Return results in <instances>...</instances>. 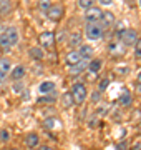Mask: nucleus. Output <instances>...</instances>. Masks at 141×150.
I'll list each match as a JSON object with an SVG mask.
<instances>
[{"label":"nucleus","mask_w":141,"mask_h":150,"mask_svg":"<svg viewBox=\"0 0 141 150\" xmlns=\"http://www.w3.org/2000/svg\"><path fill=\"white\" fill-rule=\"evenodd\" d=\"M90 120H88V127L90 129H95L96 127V123H98V117L96 115H91V117H88Z\"/></svg>","instance_id":"32"},{"label":"nucleus","mask_w":141,"mask_h":150,"mask_svg":"<svg viewBox=\"0 0 141 150\" xmlns=\"http://www.w3.org/2000/svg\"><path fill=\"white\" fill-rule=\"evenodd\" d=\"M138 134H140V135H141V122H140V123H138Z\"/></svg>","instance_id":"42"},{"label":"nucleus","mask_w":141,"mask_h":150,"mask_svg":"<svg viewBox=\"0 0 141 150\" xmlns=\"http://www.w3.org/2000/svg\"><path fill=\"white\" fill-rule=\"evenodd\" d=\"M108 110H110L108 105H100V107L96 108L95 115H96V117H103V115H106V113H108Z\"/></svg>","instance_id":"30"},{"label":"nucleus","mask_w":141,"mask_h":150,"mask_svg":"<svg viewBox=\"0 0 141 150\" xmlns=\"http://www.w3.org/2000/svg\"><path fill=\"white\" fill-rule=\"evenodd\" d=\"M140 7H141V0H140Z\"/></svg>","instance_id":"45"},{"label":"nucleus","mask_w":141,"mask_h":150,"mask_svg":"<svg viewBox=\"0 0 141 150\" xmlns=\"http://www.w3.org/2000/svg\"><path fill=\"white\" fill-rule=\"evenodd\" d=\"M100 100H101V92H93V93H91V102L93 103H98V102H100Z\"/></svg>","instance_id":"33"},{"label":"nucleus","mask_w":141,"mask_h":150,"mask_svg":"<svg viewBox=\"0 0 141 150\" xmlns=\"http://www.w3.org/2000/svg\"><path fill=\"white\" fill-rule=\"evenodd\" d=\"M10 150H18V149H10Z\"/></svg>","instance_id":"44"},{"label":"nucleus","mask_w":141,"mask_h":150,"mask_svg":"<svg viewBox=\"0 0 141 150\" xmlns=\"http://www.w3.org/2000/svg\"><path fill=\"white\" fill-rule=\"evenodd\" d=\"M0 72L5 75H8L12 72V60L10 59H7V57L0 59Z\"/></svg>","instance_id":"20"},{"label":"nucleus","mask_w":141,"mask_h":150,"mask_svg":"<svg viewBox=\"0 0 141 150\" xmlns=\"http://www.w3.org/2000/svg\"><path fill=\"white\" fill-rule=\"evenodd\" d=\"M38 92H40L42 95H50V93H53L55 92V83L52 80L42 82V83L38 85Z\"/></svg>","instance_id":"15"},{"label":"nucleus","mask_w":141,"mask_h":150,"mask_svg":"<svg viewBox=\"0 0 141 150\" xmlns=\"http://www.w3.org/2000/svg\"><path fill=\"white\" fill-rule=\"evenodd\" d=\"M68 43H70V47H73V50H76L78 47H82L83 45V33L82 32H73L71 35H68Z\"/></svg>","instance_id":"13"},{"label":"nucleus","mask_w":141,"mask_h":150,"mask_svg":"<svg viewBox=\"0 0 141 150\" xmlns=\"http://www.w3.org/2000/svg\"><path fill=\"white\" fill-rule=\"evenodd\" d=\"M78 54H80V59L85 60V62H90L93 57V47L88 45V43H83L82 47H78Z\"/></svg>","instance_id":"11"},{"label":"nucleus","mask_w":141,"mask_h":150,"mask_svg":"<svg viewBox=\"0 0 141 150\" xmlns=\"http://www.w3.org/2000/svg\"><path fill=\"white\" fill-rule=\"evenodd\" d=\"M87 67H88V62L82 60V62H78L76 65H71L70 69H68V74L70 75H82L87 70Z\"/></svg>","instance_id":"17"},{"label":"nucleus","mask_w":141,"mask_h":150,"mask_svg":"<svg viewBox=\"0 0 141 150\" xmlns=\"http://www.w3.org/2000/svg\"><path fill=\"white\" fill-rule=\"evenodd\" d=\"M125 50H126V47L119 42L118 38L111 40L110 45H108V52H110L111 57H123V55H125Z\"/></svg>","instance_id":"4"},{"label":"nucleus","mask_w":141,"mask_h":150,"mask_svg":"<svg viewBox=\"0 0 141 150\" xmlns=\"http://www.w3.org/2000/svg\"><path fill=\"white\" fill-rule=\"evenodd\" d=\"M78 62H82L78 50H70V52L65 55V64L68 65V67H71V65H76Z\"/></svg>","instance_id":"16"},{"label":"nucleus","mask_w":141,"mask_h":150,"mask_svg":"<svg viewBox=\"0 0 141 150\" xmlns=\"http://www.w3.org/2000/svg\"><path fill=\"white\" fill-rule=\"evenodd\" d=\"M103 28L101 25L98 23V22H93V23H87V27H85V35H87L88 40H91V42H96V40H101L103 38Z\"/></svg>","instance_id":"2"},{"label":"nucleus","mask_w":141,"mask_h":150,"mask_svg":"<svg viewBox=\"0 0 141 150\" xmlns=\"http://www.w3.org/2000/svg\"><path fill=\"white\" fill-rule=\"evenodd\" d=\"M98 23L101 25L103 32H105V30H108L110 27H113L114 23H116V18H114L113 12H103V15H101V18H100Z\"/></svg>","instance_id":"9"},{"label":"nucleus","mask_w":141,"mask_h":150,"mask_svg":"<svg viewBox=\"0 0 141 150\" xmlns=\"http://www.w3.org/2000/svg\"><path fill=\"white\" fill-rule=\"evenodd\" d=\"M136 83L141 85V70H140V74H138V77H136Z\"/></svg>","instance_id":"41"},{"label":"nucleus","mask_w":141,"mask_h":150,"mask_svg":"<svg viewBox=\"0 0 141 150\" xmlns=\"http://www.w3.org/2000/svg\"><path fill=\"white\" fill-rule=\"evenodd\" d=\"M98 2H100L103 7H108V5H111V4H113V0H98Z\"/></svg>","instance_id":"37"},{"label":"nucleus","mask_w":141,"mask_h":150,"mask_svg":"<svg viewBox=\"0 0 141 150\" xmlns=\"http://www.w3.org/2000/svg\"><path fill=\"white\" fill-rule=\"evenodd\" d=\"M47 15H48V18L52 22H60L63 18V15H65V7L61 4H55V5H52V8L48 10Z\"/></svg>","instance_id":"5"},{"label":"nucleus","mask_w":141,"mask_h":150,"mask_svg":"<svg viewBox=\"0 0 141 150\" xmlns=\"http://www.w3.org/2000/svg\"><path fill=\"white\" fill-rule=\"evenodd\" d=\"M125 22H118V23H114V33L118 35V33H121L123 30H125Z\"/></svg>","instance_id":"31"},{"label":"nucleus","mask_w":141,"mask_h":150,"mask_svg":"<svg viewBox=\"0 0 141 150\" xmlns=\"http://www.w3.org/2000/svg\"><path fill=\"white\" fill-rule=\"evenodd\" d=\"M52 0H38V10L42 13H48V10L52 8Z\"/></svg>","instance_id":"23"},{"label":"nucleus","mask_w":141,"mask_h":150,"mask_svg":"<svg viewBox=\"0 0 141 150\" xmlns=\"http://www.w3.org/2000/svg\"><path fill=\"white\" fill-rule=\"evenodd\" d=\"M55 102V98L53 97H50V95H45V97H40V98H37V105H52V103Z\"/></svg>","instance_id":"25"},{"label":"nucleus","mask_w":141,"mask_h":150,"mask_svg":"<svg viewBox=\"0 0 141 150\" xmlns=\"http://www.w3.org/2000/svg\"><path fill=\"white\" fill-rule=\"evenodd\" d=\"M95 2H96V0H78V7L83 8V10H87V8L95 5Z\"/></svg>","instance_id":"27"},{"label":"nucleus","mask_w":141,"mask_h":150,"mask_svg":"<svg viewBox=\"0 0 141 150\" xmlns=\"http://www.w3.org/2000/svg\"><path fill=\"white\" fill-rule=\"evenodd\" d=\"M0 48H2V50H5V52H8V50L12 48L8 38L5 37V33H3V32H0Z\"/></svg>","instance_id":"24"},{"label":"nucleus","mask_w":141,"mask_h":150,"mask_svg":"<svg viewBox=\"0 0 141 150\" xmlns=\"http://www.w3.org/2000/svg\"><path fill=\"white\" fill-rule=\"evenodd\" d=\"M70 93L73 97V100H75V105H83L88 98V90L82 82H75L70 88Z\"/></svg>","instance_id":"1"},{"label":"nucleus","mask_w":141,"mask_h":150,"mask_svg":"<svg viewBox=\"0 0 141 150\" xmlns=\"http://www.w3.org/2000/svg\"><path fill=\"white\" fill-rule=\"evenodd\" d=\"M131 150H141V142H136L135 147H131Z\"/></svg>","instance_id":"39"},{"label":"nucleus","mask_w":141,"mask_h":150,"mask_svg":"<svg viewBox=\"0 0 141 150\" xmlns=\"http://www.w3.org/2000/svg\"><path fill=\"white\" fill-rule=\"evenodd\" d=\"M136 90H138V92L141 93V85H138V83H136Z\"/></svg>","instance_id":"43"},{"label":"nucleus","mask_w":141,"mask_h":150,"mask_svg":"<svg viewBox=\"0 0 141 150\" xmlns=\"http://www.w3.org/2000/svg\"><path fill=\"white\" fill-rule=\"evenodd\" d=\"M118 103H119V107H123V108L131 107L133 105V95H131V92L130 90L121 92V95L118 97Z\"/></svg>","instance_id":"10"},{"label":"nucleus","mask_w":141,"mask_h":150,"mask_svg":"<svg viewBox=\"0 0 141 150\" xmlns=\"http://www.w3.org/2000/svg\"><path fill=\"white\" fill-rule=\"evenodd\" d=\"M5 79H7V75L0 72V85H3V83H5Z\"/></svg>","instance_id":"38"},{"label":"nucleus","mask_w":141,"mask_h":150,"mask_svg":"<svg viewBox=\"0 0 141 150\" xmlns=\"http://www.w3.org/2000/svg\"><path fill=\"white\" fill-rule=\"evenodd\" d=\"M40 150H53V147H50V145H42Z\"/></svg>","instance_id":"40"},{"label":"nucleus","mask_w":141,"mask_h":150,"mask_svg":"<svg viewBox=\"0 0 141 150\" xmlns=\"http://www.w3.org/2000/svg\"><path fill=\"white\" fill-rule=\"evenodd\" d=\"M10 134H8V130H0V140H8Z\"/></svg>","instance_id":"36"},{"label":"nucleus","mask_w":141,"mask_h":150,"mask_svg":"<svg viewBox=\"0 0 141 150\" xmlns=\"http://www.w3.org/2000/svg\"><path fill=\"white\" fill-rule=\"evenodd\" d=\"M108 85H110V79H108V77L101 79V80H100V83H98V92H101V93H103V92L108 88Z\"/></svg>","instance_id":"28"},{"label":"nucleus","mask_w":141,"mask_h":150,"mask_svg":"<svg viewBox=\"0 0 141 150\" xmlns=\"http://www.w3.org/2000/svg\"><path fill=\"white\" fill-rule=\"evenodd\" d=\"M101 69H103V60H101V59H91L90 62H88V67H87L88 72H91V74H98Z\"/></svg>","instance_id":"18"},{"label":"nucleus","mask_w":141,"mask_h":150,"mask_svg":"<svg viewBox=\"0 0 141 150\" xmlns=\"http://www.w3.org/2000/svg\"><path fill=\"white\" fill-rule=\"evenodd\" d=\"M60 100H61V105H63L65 108H71L73 105H75V100H73V97H71L70 92H65Z\"/></svg>","instance_id":"21"},{"label":"nucleus","mask_w":141,"mask_h":150,"mask_svg":"<svg viewBox=\"0 0 141 150\" xmlns=\"http://www.w3.org/2000/svg\"><path fill=\"white\" fill-rule=\"evenodd\" d=\"M133 47H135V57L138 60H141V37H138V40L135 42Z\"/></svg>","instance_id":"29"},{"label":"nucleus","mask_w":141,"mask_h":150,"mask_svg":"<svg viewBox=\"0 0 141 150\" xmlns=\"http://www.w3.org/2000/svg\"><path fill=\"white\" fill-rule=\"evenodd\" d=\"M2 32L5 33V37L8 38V42H10L12 47H15L17 43H18V40H20V33H18V28L17 27L8 25V27H7L5 30H2Z\"/></svg>","instance_id":"8"},{"label":"nucleus","mask_w":141,"mask_h":150,"mask_svg":"<svg viewBox=\"0 0 141 150\" xmlns=\"http://www.w3.org/2000/svg\"><path fill=\"white\" fill-rule=\"evenodd\" d=\"M138 37H140L138 32H136L135 28H130V27H126L121 33L116 35V38H118L125 47H131V45H135V42L138 40Z\"/></svg>","instance_id":"3"},{"label":"nucleus","mask_w":141,"mask_h":150,"mask_svg":"<svg viewBox=\"0 0 141 150\" xmlns=\"http://www.w3.org/2000/svg\"><path fill=\"white\" fill-rule=\"evenodd\" d=\"M25 74H27V69L23 65H15L12 69V82H20L25 79Z\"/></svg>","instance_id":"12"},{"label":"nucleus","mask_w":141,"mask_h":150,"mask_svg":"<svg viewBox=\"0 0 141 150\" xmlns=\"http://www.w3.org/2000/svg\"><path fill=\"white\" fill-rule=\"evenodd\" d=\"M38 43L42 48H52L55 43V33L53 32H42L38 35Z\"/></svg>","instance_id":"7"},{"label":"nucleus","mask_w":141,"mask_h":150,"mask_svg":"<svg viewBox=\"0 0 141 150\" xmlns=\"http://www.w3.org/2000/svg\"><path fill=\"white\" fill-rule=\"evenodd\" d=\"M38 145H40V139H38V135L35 132H30V134L25 135V147L27 149H37Z\"/></svg>","instance_id":"14"},{"label":"nucleus","mask_w":141,"mask_h":150,"mask_svg":"<svg viewBox=\"0 0 141 150\" xmlns=\"http://www.w3.org/2000/svg\"><path fill=\"white\" fill-rule=\"evenodd\" d=\"M101 15H103V10H101L100 7L93 5V7H90V8H87V12H85V20H87L88 23H93V22H100Z\"/></svg>","instance_id":"6"},{"label":"nucleus","mask_w":141,"mask_h":150,"mask_svg":"<svg viewBox=\"0 0 141 150\" xmlns=\"http://www.w3.org/2000/svg\"><path fill=\"white\" fill-rule=\"evenodd\" d=\"M0 18H2V13H0Z\"/></svg>","instance_id":"46"},{"label":"nucleus","mask_w":141,"mask_h":150,"mask_svg":"<svg viewBox=\"0 0 141 150\" xmlns=\"http://www.w3.org/2000/svg\"><path fill=\"white\" fill-rule=\"evenodd\" d=\"M116 150H128V142H126V140H121V142H118V145H116Z\"/></svg>","instance_id":"35"},{"label":"nucleus","mask_w":141,"mask_h":150,"mask_svg":"<svg viewBox=\"0 0 141 150\" xmlns=\"http://www.w3.org/2000/svg\"><path fill=\"white\" fill-rule=\"evenodd\" d=\"M43 125L47 127V129H53V125H55V120H53L52 117L45 118V120H43Z\"/></svg>","instance_id":"34"},{"label":"nucleus","mask_w":141,"mask_h":150,"mask_svg":"<svg viewBox=\"0 0 141 150\" xmlns=\"http://www.w3.org/2000/svg\"><path fill=\"white\" fill-rule=\"evenodd\" d=\"M12 12V2L10 0H0V13L2 15H8Z\"/></svg>","instance_id":"22"},{"label":"nucleus","mask_w":141,"mask_h":150,"mask_svg":"<svg viewBox=\"0 0 141 150\" xmlns=\"http://www.w3.org/2000/svg\"><path fill=\"white\" fill-rule=\"evenodd\" d=\"M28 55L32 57L33 60H43V57H45V52H43V48L42 47H32L30 50H28Z\"/></svg>","instance_id":"19"},{"label":"nucleus","mask_w":141,"mask_h":150,"mask_svg":"<svg viewBox=\"0 0 141 150\" xmlns=\"http://www.w3.org/2000/svg\"><path fill=\"white\" fill-rule=\"evenodd\" d=\"M66 38H68V33L65 32V30H60L58 33H55V42L58 43H65Z\"/></svg>","instance_id":"26"}]
</instances>
